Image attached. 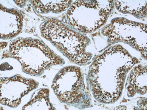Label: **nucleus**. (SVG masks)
<instances>
[{
    "label": "nucleus",
    "mask_w": 147,
    "mask_h": 110,
    "mask_svg": "<svg viewBox=\"0 0 147 110\" xmlns=\"http://www.w3.org/2000/svg\"><path fill=\"white\" fill-rule=\"evenodd\" d=\"M147 66L138 65L134 67L128 77L126 88L127 95L132 97L136 94L144 95L147 92Z\"/></svg>",
    "instance_id": "obj_9"
},
{
    "label": "nucleus",
    "mask_w": 147,
    "mask_h": 110,
    "mask_svg": "<svg viewBox=\"0 0 147 110\" xmlns=\"http://www.w3.org/2000/svg\"><path fill=\"white\" fill-rule=\"evenodd\" d=\"M8 55L17 59L22 71L32 76H40L51 67L65 63L44 42L31 38L19 37L11 41Z\"/></svg>",
    "instance_id": "obj_3"
},
{
    "label": "nucleus",
    "mask_w": 147,
    "mask_h": 110,
    "mask_svg": "<svg viewBox=\"0 0 147 110\" xmlns=\"http://www.w3.org/2000/svg\"><path fill=\"white\" fill-rule=\"evenodd\" d=\"M38 84L35 80L20 75L1 78L0 103L9 107H17L21 102L22 98L37 88Z\"/></svg>",
    "instance_id": "obj_7"
},
{
    "label": "nucleus",
    "mask_w": 147,
    "mask_h": 110,
    "mask_svg": "<svg viewBox=\"0 0 147 110\" xmlns=\"http://www.w3.org/2000/svg\"><path fill=\"white\" fill-rule=\"evenodd\" d=\"M114 6L120 13L131 14L139 19L146 17V1H114Z\"/></svg>",
    "instance_id": "obj_10"
},
{
    "label": "nucleus",
    "mask_w": 147,
    "mask_h": 110,
    "mask_svg": "<svg viewBox=\"0 0 147 110\" xmlns=\"http://www.w3.org/2000/svg\"><path fill=\"white\" fill-rule=\"evenodd\" d=\"M51 87L61 103L81 108L90 105V95L86 91L79 67L69 66L61 69L54 77Z\"/></svg>",
    "instance_id": "obj_5"
},
{
    "label": "nucleus",
    "mask_w": 147,
    "mask_h": 110,
    "mask_svg": "<svg viewBox=\"0 0 147 110\" xmlns=\"http://www.w3.org/2000/svg\"><path fill=\"white\" fill-rule=\"evenodd\" d=\"M34 9L41 14H58L68 9L72 1H30Z\"/></svg>",
    "instance_id": "obj_11"
},
{
    "label": "nucleus",
    "mask_w": 147,
    "mask_h": 110,
    "mask_svg": "<svg viewBox=\"0 0 147 110\" xmlns=\"http://www.w3.org/2000/svg\"><path fill=\"white\" fill-rule=\"evenodd\" d=\"M23 15L17 9L0 6V33L1 39H10L18 35L22 29Z\"/></svg>",
    "instance_id": "obj_8"
},
{
    "label": "nucleus",
    "mask_w": 147,
    "mask_h": 110,
    "mask_svg": "<svg viewBox=\"0 0 147 110\" xmlns=\"http://www.w3.org/2000/svg\"><path fill=\"white\" fill-rule=\"evenodd\" d=\"M40 31L42 37L51 43L71 62L80 66L90 62L92 54L87 51V48L91 41L87 36L55 18L43 22Z\"/></svg>",
    "instance_id": "obj_2"
},
{
    "label": "nucleus",
    "mask_w": 147,
    "mask_h": 110,
    "mask_svg": "<svg viewBox=\"0 0 147 110\" xmlns=\"http://www.w3.org/2000/svg\"><path fill=\"white\" fill-rule=\"evenodd\" d=\"M101 33L111 44L122 42L129 45L139 51L146 59V24L130 21L124 18H116L105 26Z\"/></svg>",
    "instance_id": "obj_6"
},
{
    "label": "nucleus",
    "mask_w": 147,
    "mask_h": 110,
    "mask_svg": "<svg viewBox=\"0 0 147 110\" xmlns=\"http://www.w3.org/2000/svg\"><path fill=\"white\" fill-rule=\"evenodd\" d=\"M14 2L21 8L25 6L27 3V1H14Z\"/></svg>",
    "instance_id": "obj_13"
},
{
    "label": "nucleus",
    "mask_w": 147,
    "mask_h": 110,
    "mask_svg": "<svg viewBox=\"0 0 147 110\" xmlns=\"http://www.w3.org/2000/svg\"><path fill=\"white\" fill-rule=\"evenodd\" d=\"M50 90L47 88L38 90L22 109H55L50 101Z\"/></svg>",
    "instance_id": "obj_12"
},
{
    "label": "nucleus",
    "mask_w": 147,
    "mask_h": 110,
    "mask_svg": "<svg viewBox=\"0 0 147 110\" xmlns=\"http://www.w3.org/2000/svg\"><path fill=\"white\" fill-rule=\"evenodd\" d=\"M114 7V1H76L67 10L69 27L81 33H90L106 23Z\"/></svg>",
    "instance_id": "obj_4"
},
{
    "label": "nucleus",
    "mask_w": 147,
    "mask_h": 110,
    "mask_svg": "<svg viewBox=\"0 0 147 110\" xmlns=\"http://www.w3.org/2000/svg\"><path fill=\"white\" fill-rule=\"evenodd\" d=\"M139 62L137 58L120 45L108 47L95 57L87 77L94 99L107 104L118 100L123 91L127 73Z\"/></svg>",
    "instance_id": "obj_1"
}]
</instances>
